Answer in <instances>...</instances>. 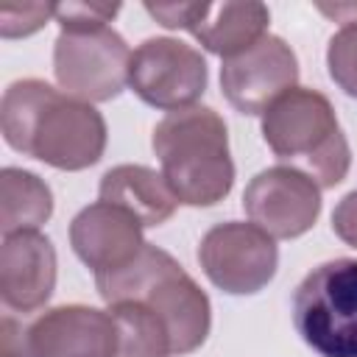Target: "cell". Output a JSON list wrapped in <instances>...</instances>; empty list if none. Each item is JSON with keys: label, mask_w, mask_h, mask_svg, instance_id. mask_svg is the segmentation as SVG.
I'll use <instances>...</instances> for the list:
<instances>
[{"label": "cell", "mask_w": 357, "mask_h": 357, "mask_svg": "<svg viewBox=\"0 0 357 357\" xmlns=\"http://www.w3.org/2000/svg\"><path fill=\"white\" fill-rule=\"evenodd\" d=\"M100 201L120 206L139 226H159L176 212V195L165 176L145 165H117L100 178Z\"/></svg>", "instance_id": "cell-14"}, {"label": "cell", "mask_w": 357, "mask_h": 357, "mask_svg": "<svg viewBox=\"0 0 357 357\" xmlns=\"http://www.w3.org/2000/svg\"><path fill=\"white\" fill-rule=\"evenodd\" d=\"M109 312L120 329L117 357H170V335L156 312L134 301L109 304Z\"/></svg>", "instance_id": "cell-17"}, {"label": "cell", "mask_w": 357, "mask_h": 357, "mask_svg": "<svg viewBox=\"0 0 357 357\" xmlns=\"http://www.w3.org/2000/svg\"><path fill=\"white\" fill-rule=\"evenodd\" d=\"M209 3H148L145 11L165 28H184L192 31L206 14H209Z\"/></svg>", "instance_id": "cell-21"}, {"label": "cell", "mask_w": 357, "mask_h": 357, "mask_svg": "<svg viewBox=\"0 0 357 357\" xmlns=\"http://www.w3.org/2000/svg\"><path fill=\"white\" fill-rule=\"evenodd\" d=\"M162 162V176L178 204L212 206L234 184L229 134L220 114L209 106H187L162 117L151 137Z\"/></svg>", "instance_id": "cell-3"}, {"label": "cell", "mask_w": 357, "mask_h": 357, "mask_svg": "<svg viewBox=\"0 0 357 357\" xmlns=\"http://www.w3.org/2000/svg\"><path fill=\"white\" fill-rule=\"evenodd\" d=\"M131 50L126 39L103 28L61 31L53 47V73L59 86L84 103L112 100L128 84Z\"/></svg>", "instance_id": "cell-6"}, {"label": "cell", "mask_w": 357, "mask_h": 357, "mask_svg": "<svg viewBox=\"0 0 357 357\" xmlns=\"http://www.w3.org/2000/svg\"><path fill=\"white\" fill-rule=\"evenodd\" d=\"M198 262L220 290L231 296H251L273 279L279 251L273 237L254 223L226 220L204 234Z\"/></svg>", "instance_id": "cell-8"}, {"label": "cell", "mask_w": 357, "mask_h": 357, "mask_svg": "<svg viewBox=\"0 0 357 357\" xmlns=\"http://www.w3.org/2000/svg\"><path fill=\"white\" fill-rule=\"evenodd\" d=\"M293 326L321 357H357V259L324 262L301 279Z\"/></svg>", "instance_id": "cell-5"}, {"label": "cell", "mask_w": 357, "mask_h": 357, "mask_svg": "<svg viewBox=\"0 0 357 357\" xmlns=\"http://www.w3.org/2000/svg\"><path fill=\"white\" fill-rule=\"evenodd\" d=\"M268 8L262 3H220L212 6L209 14L190 31L209 53L231 59L245 53L265 36L268 28Z\"/></svg>", "instance_id": "cell-15"}, {"label": "cell", "mask_w": 357, "mask_h": 357, "mask_svg": "<svg viewBox=\"0 0 357 357\" xmlns=\"http://www.w3.org/2000/svg\"><path fill=\"white\" fill-rule=\"evenodd\" d=\"M117 11V3H59L56 22L61 25V31H89L112 22Z\"/></svg>", "instance_id": "cell-20"}, {"label": "cell", "mask_w": 357, "mask_h": 357, "mask_svg": "<svg viewBox=\"0 0 357 357\" xmlns=\"http://www.w3.org/2000/svg\"><path fill=\"white\" fill-rule=\"evenodd\" d=\"M245 215L273 240H290L312 229L321 212L318 184L298 167H268L243 192Z\"/></svg>", "instance_id": "cell-9"}, {"label": "cell", "mask_w": 357, "mask_h": 357, "mask_svg": "<svg viewBox=\"0 0 357 357\" xmlns=\"http://www.w3.org/2000/svg\"><path fill=\"white\" fill-rule=\"evenodd\" d=\"M332 229L335 234L346 243V245H354L357 248V190L343 195L340 204L335 206L332 212Z\"/></svg>", "instance_id": "cell-22"}, {"label": "cell", "mask_w": 357, "mask_h": 357, "mask_svg": "<svg viewBox=\"0 0 357 357\" xmlns=\"http://www.w3.org/2000/svg\"><path fill=\"white\" fill-rule=\"evenodd\" d=\"M95 287L106 304L134 301L156 312L167 326L170 354H190L209 335L212 318L206 293L156 245L145 243L131 262L95 273Z\"/></svg>", "instance_id": "cell-2"}, {"label": "cell", "mask_w": 357, "mask_h": 357, "mask_svg": "<svg viewBox=\"0 0 357 357\" xmlns=\"http://www.w3.org/2000/svg\"><path fill=\"white\" fill-rule=\"evenodd\" d=\"M298 78V61L290 45L265 33L245 53L223 59L220 86L226 100L243 114H265V109L290 92Z\"/></svg>", "instance_id": "cell-10"}, {"label": "cell", "mask_w": 357, "mask_h": 357, "mask_svg": "<svg viewBox=\"0 0 357 357\" xmlns=\"http://www.w3.org/2000/svg\"><path fill=\"white\" fill-rule=\"evenodd\" d=\"M3 137L59 170H84L103 156L106 123L98 109L53 89L45 81H14L0 103Z\"/></svg>", "instance_id": "cell-1"}, {"label": "cell", "mask_w": 357, "mask_h": 357, "mask_svg": "<svg viewBox=\"0 0 357 357\" xmlns=\"http://www.w3.org/2000/svg\"><path fill=\"white\" fill-rule=\"evenodd\" d=\"M326 64L332 81L351 98H357V20L346 22L332 39L326 50Z\"/></svg>", "instance_id": "cell-18"}, {"label": "cell", "mask_w": 357, "mask_h": 357, "mask_svg": "<svg viewBox=\"0 0 357 357\" xmlns=\"http://www.w3.org/2000/svg\"><path fill=\"white\" fill-rule=\"evenodd\" d=\"M70 243L78 259L89 265L95 273L114 271L131 262L145 245L139 220L123 212L120 206H112L103 201L81 209L73 218Z\"/></svg>", "instance_id": "cell-13"}, {"label": "cell", "mask_w": 357, "mask_h": 357, "mask_svg": "<svg viewBox=\"0 0 357 357\" xmlns=\"http://www.w3.org/2000/svg\"><path fill=\"white\" fill-rule=\"evenodd\" d=\"M128 86L153 109L178 112L192 106L206 89L204 56L178 39H145L128 64Z\"/></svg>", "instance_id": "cell-7"}, {"label": "cell", "mask_w": 357, "mask_h": 357, "mask_svg": "<svg viewBox=\"0 0 357 357\" xmlns=\"http://www.w3.org/2000/svg\"><path fill=\"white\" fill-rule=\"evenodd\" d=\"M262 137L271 151L307 173L318 187H335L346 178L351 153L326 95L293 86L262 114Z\"/></svg>", "instance_id": "cell-4"}, {"label": "cell", "mask_w": 357, "mask_h": 357, "mask_svg": "<svg viewBox=\"0 0 357 357\" xmlns=\"http://www.w3.org/2000/svg\"><path fill=\"white\" fill-rule=\"evenodd\" d=\"M28 357H117L120 329L112 312L67 304L25 324Z\"/></svg>", "instance_id": "cell-11"}, {"label": "cell", "mask_w": 357, "mask_h": 357, "mask_svg": "<svg viewBox=\"0 0 357 357\" xmlns=\"http://www.w3.org/2000/svg\"><path fill=\"white\" fill-rule=\"evenodd\" d=\"M0 354L3 357H28L25 324L14 321L11 312H6L3 315V324H0Z\"/></svg>", "instance_id": "cell-23"}, {"label": "cell", "mask_w": 357, "mask_h": 357, "mask_svg": "<svg viewBox=\"0 0 357 357\" xmlns=\"http://www.w3.org/2000/svg\"><path fill=\"white\" fill-rule=\"evenodd\" d=\"M53 212V195L47 184L20 167L0 173V229L6 234L36 231Z\"/></svg>", "instance_id": "cell-16"}, {"label": "cell", "mask_w": 357, "mask_h": 357, "mask_svg": "<svg viewBox=\"0 0 357 357\" xmlns=\"http://www.w3.org/2000/svg\"><path fill=\"white\" fill-rule=\"evenodd\" d=\"M56 17L53 3H0V33L6 39L28 36Z\"/></svg>", "instance_id": "cell-19"}, {"label": "cell", "mask_w": 357, "mask_h": 357, "mask_svg": "<svg viewBox=\"0 0 357 357\" xmlns=\"http://www.w3.org/2000/svg\"><path fill=\"white\" fill-rule=\"evenodd\" d=\"M56 284V251L39 231L6 234L0 245V296L14 312L39 310Z\"/></svg>", "instance_id": "cell-12"}]
</instances>
